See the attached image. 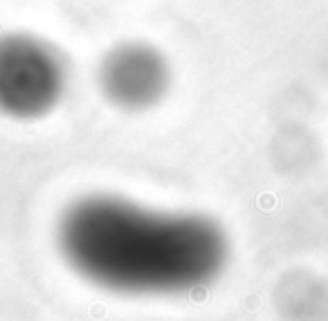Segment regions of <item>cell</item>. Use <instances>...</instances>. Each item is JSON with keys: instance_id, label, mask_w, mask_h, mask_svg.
<instances>
[{"instance_id": "obj_1", "label": "cell", "mask_w": 328, "mask_h": 321, "mask_svg": "<svg viewBox=\"0 0 328 321\" xmlns=\"http://www.w3.org/2000/svg\"><path fill=\"white\" fill-rule=\"evenodd\" d=\"M61 256L81 279L119 294H182L216 279L229 243L214 218L158 211L94 193L65 207L56 225Z\"/></svg>"}, {"instance_id": "obj_2", "label": "cell", "mask_w": 328, "mask_h": 321, "mask_svg": "<svg viewBox=\"0 0 328 321\" xmlns=\"http://www.w3.org/2000/svg\"><path fill=\"white\" fill-rule=\"evenodd\" d=\"M70 90L65 56L32 32L0 34V115L36 122L54 112Z\"/></svg>"}, {"instance_id": "obj_3", "label": "cell", "mask_w": 328, "mask_h": 321, "mask_svg": "<svg viewBox=\"0 0 328 321\" xmlns=\"http://www.w3.org/2000/svg\"><path fill=\"white\" fill-rule=\"evenodd\" d=\"M94 81L99 94L112 108L146 112L169 97L173 65L158 45L142 38H126L101 54Z\"/></svg>"}]
</instances>
